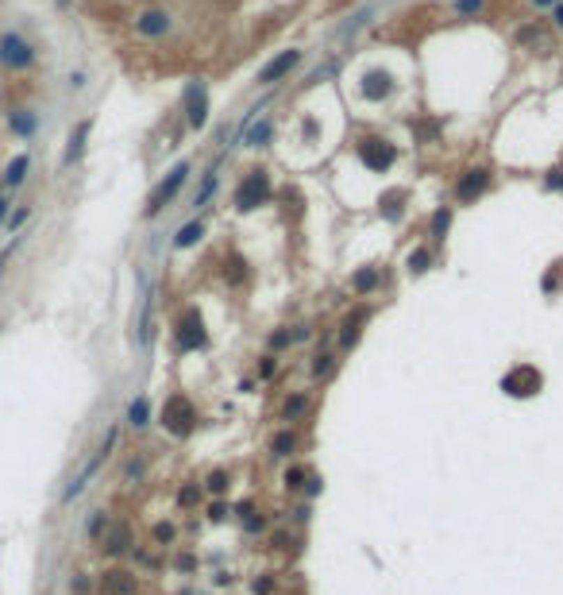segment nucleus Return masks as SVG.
<instances>
[{"label":"nucleus","mask_w":563,"mask_h":595,"mask_svg":"<svg viewBox=\"0 0 563 595\" xmlns=\"http://www.w3.org/2000/svg\"><path fill=\"white\" fill-rule=\"evenodd\" d=\"M301 410H305V398H301V394H298V398H290V402L282 406V414H286V421H293V418H298Z\"/></svg>","instance_id":"nucleus-32"},{"label":"nucleus","mask_w":563,"mask_h":595,"mask_svg":"<svg viewBox=\"0 0 563 595\" xmlns=\"http://www.w3.org/2000/svg\"><path fill=\"white\" fill-rule=\"evenodd\" d=\"M537 8H552V4H560V0H532Z\"/></svg>","instance_id":"nucleus-42"},{"label":"nucleus","mask_w":563,"mask_h":595,"mask_svg":"<svg viewBox=\"0 0 563 595\" xmlns=\"http://www.w3.org/2000/svg\"><path fill=\"white\" fill-rule=\"evenodd\" d=\"M401 197H406V190H394V193H386V197H382V213H386L390 220L401 217Z\"/></svg>","instance_id":"nucleus-29"},{"label":"nucleus","mask_w":563,"mask_h":595,"mask_svg":"<svg viewBox=\"0 0 563 595\" xmlns=\"http://www.w3.org/2000/svg\"><path fill=\"white\" fill-rule=\"evenodd\" d=\"M155 537H158V541H170V537H174V529H170V526H158Z\"/></svg>","instance_id":"nucleus-40"},{"label":"nucleus","mask_w":563,"mask_h":595,"mask_svg":"<svg viewBox=\"0 0 563 595\" xmlns=\"http://www.w3.org/2000/svg\"><path fill=\"white\" fill-rule=\"evenodd\" d=\"M548 190H563V170H552V174H548Z\"/></svg>","instance_id":"nucleus-39"},{"label":"nucleus","mask_w":563,"mask_h":595,"mask_svg":"<svg viewBox=\"0 0 563 595\" xmlns=\"http://www.w3.org/2000/svg\"><path fill=\"white\" fill-rule=\"evenodd\" d=\"M432 263V252L429 248H417V252H409V275H424Z\"/></svg>","instance_id":"nucleus-27"},{"label":"nucleus","mask_w":563,"mask_h":595,"mask_svg":"<svg viewBox=\"0 0 563 595\" xmlns=\"http://www.w3.org/2000/svg\"><path fill=\"white\" fill-rule=\"evenodd\" d=\"M293 449H298V437H293L290 429H286V433H278V437H274V453H278V456H290Z\"/></svg>","instance_id":"nucleus-30"},{"label":"nucleus","mask_w":563,"mask_h":595,"mask_svg":"<svg viewBox=\"0 0 563 595\" xmlns=\"http://www.w3.org/2000/svg\"><path fill=\"white\" fill-rule=\"evenodd\" d=\"M216 182H220V163H216V167H208L205 170V178H201V190H197V197H193V205H208V197H213L216 193Z\"/></svg>","instance_id":"nucleus-20"},{"label":"nucleus","mask_w":563,"mask_h":595,"mask_svg":"<svg viewBox=\"0 0 563 595\" xmlns=\"http://www.w3.org/2000/svg\"><path fill=\"white\" fill-rule=\"evenodd\" d=\"M552 16H555V27H563V0H560V4H552Z\"/></svg>","instance_id":"nucleus-41"},{"label":"nucleus","mask_w":563,"mask_h":595,"mask_svg":"<svg viewBox=\"0 0 563 595\" xmlns=\"http://www.w3.org/2000/svg\"><path fill=\"white\" fill-rule=\"evenodd\" d=\"M39 62V47L27 39L24 31H0V70L8 74H27V70Z\"/></svg>","instance_id":"nucleus-1"},{"label":"nucleus","mask_w":563,"mask_h":595,"mask_svg":"<svg viewBox=\"0 0 563 595\" xmlns=\"http://www.w3.org/2000/svg\"><path fill=\"white\" fill-rule=\"evenodd\" d=\"M301 479H305V468H293V472H286V487H301Z\"/></svg>","instance_id":"nucleus-38"},{"label":"nucleus","mask_w":563,"mask_h":595,"mask_svg":"<svg viewBox=\"0 0 563 595\" xmlns=\"http://www.w3.org/2000/svg\"><path fill=\"white\" fill-rule=\"evenodd\" d=\"M128 549H132V529H128V526H112L105 534V553L120 557V553H128Z\"/></svg>","instance_id":"nucleus-19"},{"label":"nucleus","mask_w":563,"mask_h":595,"mask_svg":"<svg viewBox=\"0 0 563 595\" xmlns=\"http://www.w3.org/2000/svg\"><path fill=\"white\" fill-rule=\"evenodd\" d=\"M355 155H359V163H363L367 170L382 174V170L394 167V159H398V147H394L390 140H382V135H367V140H359Z\"/></svg>","instance_id":"nucleus-5"},{"label":"nucleus","mask_w":563,"mask_h":595,"mask_svg":"<svg viewBox=\"0 0 563 595\" xmlns=\"http://www.w3.org/2000/svg\"><path fill=\"white\" fill-rule=\"evenodd\" d=\"M190 163H178L174 170H170V174L162 178V182L155 186V190H151V197H147V209H143V217H158V213L166 209V205L174 202L178 193H182V186L190 182Z\"/></svg>","instance_id":"nucleus-3"},{"label":"nucleus","mask_w":563,"mask_h":595,"mask_svg":"<svg viewBox=\"0 0 563 595\" xmlns=\"http://www.w3.org/2000/svg\"><path fill=\"white\" fill-rule=\"evenodd\" d=\"M139 348H151V336H155V290L143 294V310H139Z\"/></svg>","instance_id":"nucleus-18"},{"label":"nucleus","mask_w":563,"mask_h":595,"mask_svg":"<svg viewBox=\"0 0 563 595\" xmlns=\"http://www.w3.org/2000/svg\"><path fill=\"white\" fill-rule=\"evenodd\" d=\"M328 371H332V356H328V352L316 356V360H313V375L321 379V375H328Z\"/></svg>","instance_id":"nucleus-33"},{"label":"nucleus","mask_w":563,"mask_h":595,"mask_svg":"<svg viewBox=\"0 0 563 595\" xmlns=\"http://www.w3.org/2000/svg\"><path fill=\"white\" fill-rule=\"evenodd\" d=\"M447 225H452V209H436V217H432V236H444Z\"/></svg>","instance_id":"nucleus-31"},{"label":"nucleus","mask_w":563,"mask_h":595,"mask_svg":"<svg viewBox=\"0 0 563 595\" xmlns=\"http://www.w3.org/2000/svg\"><path fill=\"white\" fill-rule=\"evenodd\" d=\"M274 135V124L270 120H259V124H247V147H266Z\"/></svg>","instance_id":"nucleus-23"},{"label":"nucleus","mask_w":563,"mask_h":595,"mask_svg":"<svg viewBox=\"0 0 563 595\" xmlns=\"http://www.w3.org/2000/svg\"><path fill=\"white\" fill-rule=\"evenodd\" d=\"M4 124H8V132L16 135V140H24V143H31L35 135H39V112L31 109V105H12L8 112H4Z\"/></svg>","instance_id":"nucleus-9"},{"label":"nucleus","mask_w":563,"mask_h":595,"mask_svg":"<svg viewBox=\"0 0 563 595\" xmlns=\"http://www.w3.org/2000/svg\"><path fill=\"white\" fill-rule=\"evenodd\" d=\"M351 286H355V290H359V294H371V290H374V286H378V271H374V267H367V271H359V275H355V278H351Z\"/></svg>","instance_id":"nucleus-28"},{"label":"nucleus","mask_w":563,"mask_h":595,"mask_svg":"<svg viewBox=\"0 0 563 595\" xmlns=\"http://www.w3.org/2000/svg\"><path fill=\"white\" fill-rule=\"evenodd\" d=\"M456 12L471 16V12H482V0H456Z\"/></svg>","instance_id":"nucleus-36"},{"label":"nucleus","mask_w":563,"mask_h":595,"mask_svg":"<svg viewBox=\"0 0 563 595\" xmlns=\"http://www.w3.org/2000/svg\"><path fill=\"white\" fill-rule=\"evenodd\" d=\"M162 425H166V433H174V437H190L197 429V406L185 394H170L162 406Z\"/></svg>","instance_id":"nucleus-4"},{"label":"nucleus","mask_w":563,"mask_h":595,"mask_svg":"<svg viewBox=\"0 0 563 595\" xmlns=\"http://www.w3.org/2000/svg\"><path fill=\"white\" fill-rule=\"evenodd\" d=\"M540 386H544V375H540L532 363H517V368L505 371V379H502V391L514 394V398H532V394H540Z\"/></svg>","instance_id":"nucleus-7"},{"label":"nucleus","mask_w":563,"mask_h":595,"mask_svg":"<svg viewBox=\"0 0 563 595\" xmlns=\"http://www.w3.org/2000/svg\"><path fill=\"white\" fill-rule=\"evenodd\" d=\"M486 186H490V170L486 167H471V170H463V178H459L456 197L463 205H471L475 197H482V193H486Z\"/></svg>","instance_id":"nucleus-12"},{"label":"nucleus","mask_w":563,"mask_h":595,"mask_svg":"<svg viewBox=\"0 0 563 595\" xmlns=\"http://www.w3.org/2000/svg\"><path fill=\"white\" fill-rule=\"evenodd\" d=\"M16 248H20V236H12V240H8V248L0 252V275H4V263H8L12 255H16Z\"/></svg>","instance_id":"nucleus-35"},{"label":"nucleus","mask_w":563,"mask_h":595,"mask_svg":"<svg viewBox=\"0 0 563 595\" xmlns=\"http://www.w3.org/2000/svg\"><path fill=\"white\" fill-rule=\"evenodd\" d=\"M135 31H139L143 39H162V35L174 31V20L162 8H143L139 16H135Z\"/></svg>","instance_id":"nucleus-11"},{"label":"nucleus","mask_w":563,"mask_h":595,"mask_svg":"<svg viewBox=\"0 0 563 595\" xmlns=\"http://www.w3.org/2000/svg\"><path fill=\"white\" fill-rule=\"evenodd\" d=\"M112 444H116V429H108V433H105V441H100V449L93 453V460H89V464H85V468L74 476V483L66 487V499H74V495H82L85 487H89V479L100 472V464H105L108 456H112Z\"/></svg>","instance_id":"nucleus-8"},{"label":"nucleus","mask_w":563,"mask_h":595,"mask_svg":"<svg viewBox=\"0 0 563 595\" xmlns=\"http://www.w3.org/2000/svg\"><path fill=\"white\" fill-rule=\"evenodd\" d=\"M232 202H236V209H240V213H251V209H259V205H266V202H270V174H266L263 167L247 170L243 182L236 186Z\"/></svg>","instance_id":"nucleus-2"},{"label":"nucleus","mask_w":563,"mask_h":595,"mask_svg":"<svg viewBox=\"0 0 563 595\" xmlns=\"http://www.w3.org/2000/svg\"><path fill=\"white\" fill-rule=\"evenodd\" d=\"M224 487H228V476H224V472H213V476H208V491L220 495Z\"/></svg>","instance_id":"nucleus-34"},{"label":"nucleus","mask_w":563,"mask_h":595,"mask_svg":"<svg viewBox=\"0 0 563 595\" xmlns=\"http://www.w3.org/2000/svg\"><path fill=\"white\" fill-rule=\"evenodd\" d=\"M394 93V77L386 74V70H371V74L363 77V97L367 101H382V97H390Z\"/></svg>","instance_id":"nucleus-17"},{"label":"nucleus","mask_w":563,"mask_h":595,"mask_svg":"<svg viewBox=\"0 0 563 595\" xmlns=\"http://www.w3.org/2000/svg\"><path fill=\"white\" fill-rule=\"evenodd\" d=\"M147 414H151V406H147V398L139 394V398H135V402L128 406V421H132L135 429H143V425H147Z\"/></svg>","instance_id":"nucleus-26"},{"label":"nucleus","mask_w":563,"mask_h":595,"mask_svg":"<svg viewBox=\"0 0 563 595\" xmlns=\"http://www.w3.org/2000/svg\"><path fill=\"white\" fill-rule=\"evenodd\" d=\"M12 205H16V202H12V197H8V193H4V190H0V228H4V220H8Z\"/></svg>","instance_id":"nucleus-37"},{"label":"nucleus","mask_w":563,"mask_h":595,"mask_svg":"<svg viewBox=\"0 0 563 595\" xmlns=\"http://www.w3.org/2000/svg\"><path fill=\"white\" fill-rule=\"evenodd\" d=\"M27 217H31V205H12L8 220H4V228H8V236H16L20 228L27 225Z\"/></svg>","instance_id":"nucleus-24"},{"label":"nucleus","mask_w":563,"mask_h":595,"mask_svg":"<svg viewBox=\"0 0 563 595\" xmlns=\"http://www.w3.org/2000/svg\"><path fill=\"white\" fill-rule=\"evenodd\" d=\"M205 236V225L201 220H190V225H182L178 228V236H174V248H193V243Z\"/></svg>","instance_id":"nucleus-22"},{"label":"nucleus","mask_w":563,"mask_h":595,"mask_svg":"<svg viewBox=\"0 0 563 595\" xmlns=\"http://www.w3.org/2000/svg\"><path fill=\"white\" fill-rule=\"evenodd\" d=\"M298 62H301V51H282L278 59H270L263 70H259L255 82H259V85H278L282 77H286L293 66H298Z\"/></svg>","instance_id":"nucleus-14"},{"label":"nucleus","mask_w":563,"mask_h":595,"mask_svg":"<svg viewBox=\"0 0 563 595\" xmlns=\"http://www.w3.org/2000/svg\"><path fill=\"white\" fill-rule=\"evenodd\" d=\"M89 132H93V116H85V120H77V124H74V132H70V140H66L62 167H77V163H82L85 147H89Z\"/></svg>","instance_id":"nucleus-15"},{"label":"nucleus","mask_w":563,"mask_h":595,"mask_svg":"<svg viewBox=\"0 0 563 595\" xmlns=\"http://www.w3.org/2000/svg\"><path fill=\"white\" fill-rule=\"evenodd\" d=\"M185 124H190L193 132H201V128L208 124V89L201 82H193L190 89H185Z\"/></svg>","instance_id":"nucleus-10"},{"label":"nucleus","mask_w":563,"mask_h":595,"mask_svg":"<svg viewBox=\"0 0 563 595\" xmlns=\"http://www.w3.org/2000/svg\"><path fill=\"white\" fill-rule=\"evenodd\" d=\"M224 278H228V283H243V278H247V263H243L240 255H228V259H224Z\"/></svg>","instance_id":"nucleus-25"},{"label":"nucleus","mask_w":563,"mask_h":595,"mask_svg":"<svg viewBox=\"0 0 563 595\" xmlns=\"http://www.w3.org/2000/svg\"><path fill=\"white\" fill-rule=\"evenodd\" d=\"M31 151H20V155H12L8 159V167L0 170V190L8 193V190H20V186L27 182V174H31Z\"/></svg>","instance_id":"nucleus-13"},{"label":"nucleus","mask_w":563,"mask_h":595,"mask_svg":"<svg viewBox=\"0 0 563 595\" xmlns=\"http://www.w3.org/2000/svg\"><path fill=\"white\" fill-rule=\"evenodd\" d=\"M367 317H371L367 310H355V317L344 321V329H340V344H344V348H351V344L359 340V329H363V321H367Z\"/></svg>","instance_id":"nucleus-21"},{"label":"nucleus","mask_w":563,"mask_h":595,"mask_svg":"<svg viewBox=\"0 0 563 595\" xmlns=\"http://www.w3.org/2000/svg\"><path fill=\"white\" fill-rule=\"evenodd\" d=\"M174 344H178V352H193V348H205L208 344L205 321H201L197 310H182V317L174 321Z\"/></svg>","instance_id":"nucleus-6"},{"label":"nucleus","mask_w":563,"mask_h":595,"mask_svg":"<svg viewBox=\"0 0 563 595\" xmlns=\"http://www.w3.org/2000/svg\"><path fill=\"white\" fill-rule=\"evenodd\" d=\"M135 576L132 572H124V568H108L105 576H100V592L105 595H135Z\"/></svg>","instance_id":"nucleus-16"}]
</instances>
